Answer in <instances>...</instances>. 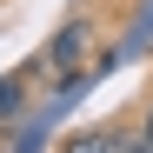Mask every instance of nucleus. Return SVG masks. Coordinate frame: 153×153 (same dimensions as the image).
<instances>
[{
  "label": "nucleus",
  "instance_id": "2",
  "mask_svg": "<svg viewBox=\"0 0 153 153\" xmlns=\"http://www.w3.org/2000/svg\"><path fill=\"white\" fill-rule=\"evenodd\" d=\"M60 153H126V133H113V126H93V133H73Z\"/></svg>",
  "mask_w": 153,
  "mask_h": 153
},
{
  "label": "nucleus",
  "instance_id": "4",
  "mask_svg": "<svg viewBox=\"0 0 153 153\" xmlns=\"http://www.w3.org/2000/svg\"><path fill=\"white\" fill-rule=\"evenodd\" d=\"M126 153H153V140H146V133H133V140H126Z\"/></svg>",
  "mask_w": 153,
  "mask_h": 153
},
{
  "label": "nucleus",
  "instance_id": "1",
  "mask_svg": "<svg viewBox=\"0 0 153 153\" xmlns=\"http://www.w3.org/2000/svg\"><path fill=\"white\" fill-rule=\"evenodd\" d=\"M40 53H47V67H53V73H73V67H87V53H93V20H87V13L60 20V27H53V40H47Z\"/></svg>",
  "mask_w": 153,
  "mask_h": 153
},
{
  "label": "nucleus",
  "instance_id": "5",
  "mask_svg": "<svg viewBox=\"0 0 153 153\" xmlns=\"http://www.w3.org/2000/svg\"><path fill=\"white\" fill-rule=\"evenodd\" d=\"M140 133H146V140H153V100H146V113H140Z\"/></svg>",
  "mask_w": 153,
  "mask_h": 153
},
{
  "label": "nucleus",
  "instance_id": "3",
  "mask_svg": "<svg viewBox=\"0 0 153 153\" xmlns=\"http://www.w3.org/2000/svg\"><path fill=\"white\" fill-rule=\"evenodd\" d=\"M20 113H27V67H20V73H0V126L20 120Z\"/></svg>",
  "mask_w": 153,
  "mask_h": 153
}]
</instances>
